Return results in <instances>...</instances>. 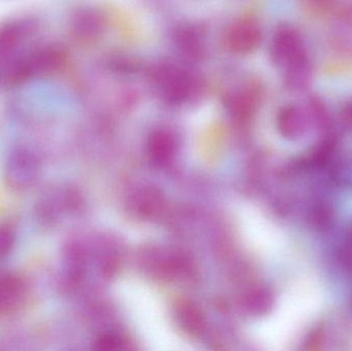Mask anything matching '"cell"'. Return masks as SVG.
Returning <instances> with one entry per match:
<instances>
[{
  "label": "cell",
  "instance_id": "1",
  "mask_svg": "<svg viewBox=\"0 0 352 351\" xmlns=\"http://www.w3.org/2000/svg\"><path fill=\"white\" fill-rule=\"evenodd\" d=\"M151 82L160 96L171 104L188 100L192 93L194 80L186 70L170 63L160 64L151 70Z\"/></svg>",
  "mask_w": 352,
  "mask_h": 351
},
{
  "label": "cell",
  "instance_id": "2",
  "mask_svg": "<svg viewBox=\"0 0 352 351\" xmlns=\"http://www.w3.org/2000/svg\"><path fill=\"white\" fill-rule=\"evenodd\" d=\"M271 58L275 65L287 70L308 63L300 35L291 27H281L275 33L271 45Z\"/></svg>",
  "mask_w": 352,
  "mask_h": 351
},
{
  "label": "cell",
  "instance_id": "3",
  "mask_svg": "<svg viewBox=\"0 0 352 351\" xmlns=\"http://www.w3.org/2000/svg\"><path fill=\"white\" fill-rule=\"evenodd\" d=\"M41 172L38 158L27 148H16L6 163V181L10 187L24 190L36 183Z\"/></svg>",
  "mask_w": 352,
  "mask_h": 351
},
{
  "label": "cell",
  "instance_id": "4",
  "mask_svg": "<svg viewBox=\"0 0 352 351\" xmlns=\"http://www.w3.org/2000/svg\"><path fill=\"white\" fill-rule=\"evenodd\" d=\"M262 33L258 25L250 20L236 22L228 30L226 43L232 52L240 55L250 54L260 47Z\"/></svg>",
  "mask_w": 352,
  "mask_h": 351
},
{
  "label": "cell",
  "instance_id": "5",
  "mask_svg": "<svg viewBox=\"0 0 352 351\" xmlns=\"http://www.w3.org/2000/svg\"><path fill=\"white\" fill-rule=\"evenodd\" d=\"M176 49L190 61L200 60L205 52V33L198 26H184L175 34Z\"/></svg>",
  "mask_w": 352,
  "mask_h": 351
},
{
  "label": "cell",
  "instance_id": "6",
  "mask_svg": "<svg viewBox=\"0 0 352 351\" xmlns=\"http://www.w3.org/2000/svg\"><path fill=\"white\" fill-rule=\"evenodd\" d=\"M105 28V20L100 12L95 10H80L72 20V32L78 41H89L98 38Z\"/></svg>",
  "mask_w": 352,
  "mask_h": 351
},
{
  "label": "cell",
  "instance_id": "7",
  "mask_svg": "<svg viewBox=\"0 0 352 351\" xmlns=\"http://www.w3.org/2000/svg\"><path fill=\"white\" fill-rule=\"evenodd\" d=\"M28 61L33 76L51 73L65 64L66 54L61 47L51 45L29 56Z\"/></svg>",
  "mask_w": 352,
  "mask_h": 351
},
{
  "label": "cell",
  "instance_id": "8",
  "mask_svg": "<svg viewBox=\"0 0 352 351\" xmlns=\"http://www.w3.org/2000/svg\"><path fill=\"white\" fill-rule=\"evenodd\" d=\"M24 294L22 280L10 274L0 275V313L16 310L22 303Z\"/></svg>",
  "mask_w": 352,
  "mask_h": 351
},
{
  "label": "cell",
  "instance_id": "9",
  "mask_svg": "<svg viewBox=\"0 0 352 351\" xmlns=\"http://www.w3.org/2000/svg\"><path fill=\"white\" fill-rule=\"evenodd\" d=\"M279 131L289 139L301 137L307 127L305 113L295 105H289L281 109L277 119Z\"/></svg>",
  "mask_w": 352,
  "mask_h": 351
},
{
  "label": "cell",
  "instance_id": "10",
  "mask_svg": "<svg viewBox=\"0 0 352 351\" xmlns=\"http://www.w3.org/2000/svg\"><path fill=\"white\" fill-rule=\"evenodd\" d=\"M334 208L327 200H318L312 204L309 212L310 224L320 232H328L334 225Z\"/></svg>",
  "mask_w": 352,
  "mask_h": 351
},
{
  "label": "cell",
  "instance_id": "11",
  "mask_svg": "<svg viewBox=\"0 0 352 351\" xmlns=\"http://www.w3.org/2000/svg\"><path fill=\"white\" fill-rule=\"evenodd\" d=\"M23 27L21 25L8 24L0 28V57L10 55L22 39Z\"/></svg>",
  "mask_w": 352,
  "mask_h": 351
},
{
  "label": "cell",
  "instance_id": "12",
  "mask_svg": "<svg viewBox=\"0 0 352 351\" xmlns=\"http://www.w3.org/2000/svg\"><path fill=\"white\" fill-rule=\"evenodd\" d=\"M336 141L334 138L328 137L322 140L312 150L309 158L310 165L316 167H324L332 160Z\"/></svg>",
  "mask_w": 352,
  "mask_h": 351
},
{
  "label": "cell",
  "instance_id": "13",
  "mask_svg": "<svg viewBox=\"0 0 352 351\" xmlns=\"http://www.w3.org/2000/svg\"><path fill=\"white\" fill-rule=\"evenodd\" d=\"M338 260L343 269L352 272V240L351 239L346 238L344 245L339 249Z\"/></svg>",
  "mask_w": 352,
  "mask_h": 351
},
{
  "label": "cell",
  "instance_id": "14",
  "mask_svg": "<svg viewBox=\"0 0 352 351\" xmlns=\"http://www.w3.org/2000/svg\"><path fill=\"white\" fill-rule=\"evenodd\" d=\"M14 237L12 231L8 228L0 227V258L10 253L14 247Z\"/></svg>",
  "mask_w": 352,
  "mask_h": 351
},
{
  "label": "cell",
  "instance_id": "15",
  "mask_svg": "<svg viewBox=\"0 0 352 351\" xmlns=\"http://www.w3.org/2000/svg\"><path fill=\"white\" fill-rule=\"evenodd\" d=\"M322 334L320 332H316L312 334L311 338L308 340V350H318L320 344L322 343Z\"/></svg>",
  "mask_w": 352,
  "mask_h": 351
},
{
  "label": "cell",
  "instance_id": "16",
  "mask_svg": "<svg viewBox=\"0 0 352 351\" xmlns=\"http://www.w3.org/2000/svg\"><path fill=\"white\" fill-rule=\"evenodd\" d=\"M341 117H342L343 122H344L346 125L352 127V102L349 103V104L343 109L342 113H341Z\"/></svg>",
  "mask_w": 352,
  "mask_h": 351
},
{
  "label": "cell",
  "instance_id": "17",
  "mask_svg": "<svg viewBox=\"0 0 352 351\" xmlns=\"http://www.w3.org/2000/svg\"><path fill=\"white\" fill-rule=\"evenodd\" d=\"M347 238L351 239V240H352V229L351 230V232L349 233V236H347Z\"/></svg>",
  "mask_w": 352,
  "mask_h": 351
},
{
  "label": "cell",
  "instance_id": "18",
  "mask_svg": "<svg viewBox=\"0 0 352 351\" xmlns=\"http://www.w3.org/2000/svg\"><path fill=\"white\" fill-rule=\"evenodd\" d=\"M352 301V300H351Z\"/></svg>",
  "mask_w": 352,
  "mask_h": 351
}]
</instances>
